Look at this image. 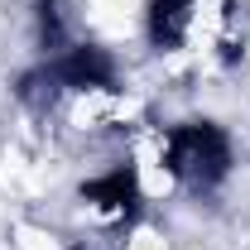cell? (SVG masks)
Returning <instances> with one entry per match:
<instances>
[{"instance_id":"cell-2","label":"cell","mask_w":250,"mask_h":250,"mask_svg":"<svg viewBox=\"0 0 250 250\" xmlns=\"http://www.w3.org/2000/svg\"><path fill=\"white\" fill-rule=\"evenodd\" d=\"M92 10L101 15V20H125V15L140 10V0H92Z\"/></svg>"},{"instance_id":"cell-1","label":"cell","mask_w":250,"mask_h":250,"mask_svg":"<svg viewBox=\"0 0 250 250\" xmlns=\"http://www.w3.org/2000/svg\"><path fill=\"white\" fill-rule=\"evenodd\" d=\"M15 250H58V241H53L48 231L29 226V221H20V226H15Z\"/></svg>"}]
</instances>
